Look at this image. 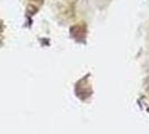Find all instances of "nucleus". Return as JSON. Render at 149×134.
Wrapping results in <instances>:
<instances>
[{"label":"nucleus","mask_w":149,"mask_h":134,"mask_svg":"<svg viewBox=\"0 0 149 134\" xmlns=\"http://www.w3.org/2000/svg\"><path fill=\"white\" fill-rule=\"evenodd\" d=\"M70 35L76 41H83V40H85V37L88 35V27L84 23L73 25L70 28Z\"/></svg>","instance_id":"1"}]
</instances>
